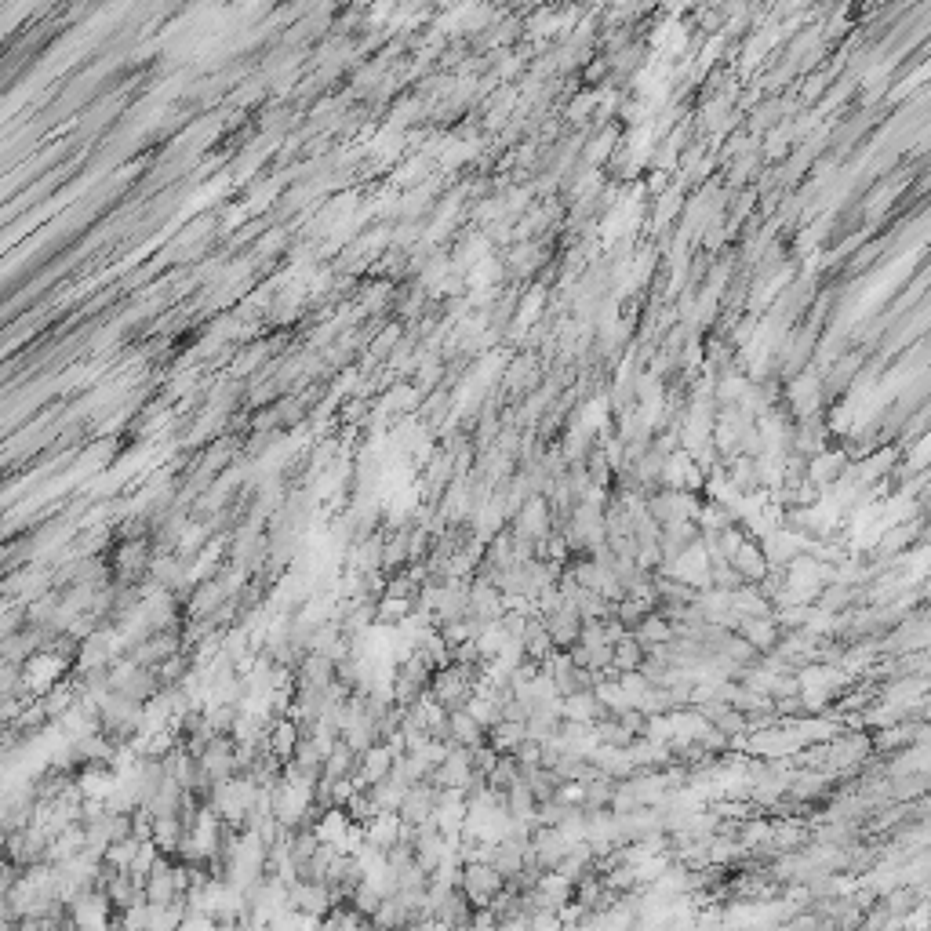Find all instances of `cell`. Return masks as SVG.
<instances>
[{
    "label": "cell",
    "mask_w": 931,
    "mask_h": 931,
    "mask_svg": "<svg viewBox=\"0 0 931 931\" xmlns=\"http://www.w3.org/2000/svg\"><path fill=\"white\" fill-rule=\"evenodd\" d=\"M113 902L102 888H84L77 899L70 902V921L77 931H121L117 917H113Z\"/></svg>",
    "instance_id": "obj_1"
},
{
    "label": "cell",
    "mask_w": 931,
    "mask_h": 931,
    "mask_svg": "<svg viewBox=\"0 0 931 931\" xmlns=\"http://www.w3.org/2000/svg\"><path fill=\"white\" fill-rule=\"evenodd\" d=\"M502 888H506V877H502L491 862H470V866H462V895H466L477 910H488Z\"/></svg>",
    "instance_id": "obj_2"
},
{
    "label": "cell",
    "mask_w": 931,
    "mask_h": 931,
    "mask_svg": "<svg viewBox=\"0 0 931 931\" xmlns=\"http://www.w3.org/2000/svg\"><path fill=\"white\" fill-rule=\"evenodd\" d=\"M288 906L295 913L313 917V921H324V917L335 910V895H331L328 884L295 881V884H288Z\"/></svg>",
    "instance_id": "obj_3"
},
{
    "label": "cell",
    "mask_w": 931,
    "mask_h": 931,
    "mask_svg": "<svg viewBox=\"0 0 931 931\" xmlns=\"http://www.w3.org/2000/svg\"><path fill=\"white\" fill-rule=\"evenodd\" d=\"M441 793L433 782H419V786H411L408 797H404L401 804V815L408 826H422V822H433V815H437V804H441Z\"/></svg>",
    "instance_id": "obj_4"
},
{
    "label": "cell",
    "mask_w": 931,
    "mask_h": 931,
    "mask_svg": "<svg viewBox=\"0 0 931 931\" xmlns=\"http://www.w3.org/2000/svg\"><path fill=\"white\" fill-rule=\"evenodd\" d=\"M142 841L139 837H128V841H117L110 844V851H106V866H113V870H131V862H135V855H139Z\"/></svg>",
    "instance_id": "obj_5"
},
{
    "label": "cell",
    "mask_w": 931,
    "mask_h": 931,
    "mask_svg": "<svg viewBox=\"0 0 931 931\" xmlns=\"http://www.w3.org/2000/svg\"><path fill=\"white\" fill-rule=\"evenodd\" d=\"M564 713H568V717H575V721H590L593 713H597V699H593V695H586V691H579V695H568V702H564Z\"/></svg>",
    "instance_id": "obj_6"
},
{
    "label": "cell",
    "mask_w": 931,
    "mask_h": 931,
    "mask_svg": "<svg viewBox=\"0 0 931 931\" xmlns=\"http://www.w3.org/2000/svg\"><path fill=\"white\" fill-rule=\"evenodd\" d=\"M604 757H619V750H611V753L604 750L601 757H597V761H601V764H608V761H604ZM611 768H615V771H626V768H630V764H626V761H611Z\"/></svg>",
    "instance_id": "obj_7"
},
{
    "label": "cell",
    "mask_w": 931,
    "mask_h": 931,
    "mask_svg": "<svg viewBox=\"0 0 931 931\" xmlns=\"http://www.w3.org/2000/svg\"><path fill=\"white\" fill-rule=\"evenodd\" d=\"M142 931H150V928H142Z\"/></svg>",
    "instance_id": "obj_8"
}]
</instances>
